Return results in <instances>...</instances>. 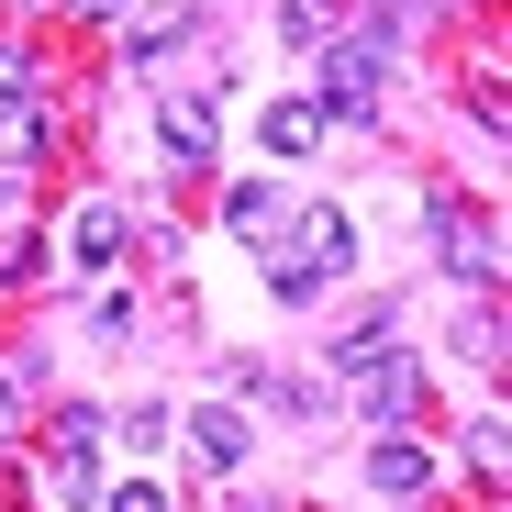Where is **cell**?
<instances>
[{
	"mask_svg": "<svg viewBox=\"0 0 512 512\" xmlns=\"http://www.w3.org/2000/svg\"><path fill=\"white\" fill-rule=\"evenodd\" d=\"M379 90H390V45H334L323 56V123H346V134H368L379 123Z\"/></svg>",
	"mask_w": 512,
	"mask_h": 512,
	"instance_id": "6da1fadb",
	"label": "cell"
},
{
	"mask_svg": "<svg viewBox=\"0 0 512 512\" xmlns=\"http://www.w3.org/2000/svg\"><path fill=\"white\" fill-rule=\"evenodd\" d=\"M279 256H290V268H312V279H346V268H357V223L334 212V201H301Z\"/></svg>",
	"mask_w": 512,
	"mask_h": 512,
	"instance_id": "7a4b0ae2",
	"label": "cell"
},
{
	"mask_svg": "<svg viewBox=\"0 0 512 512\" xmlns=\"http://www.w3.org/2000/svg\"><path fill=\"white\" fill-rule=\"evenodd\" d=\"M179 446H190V468H201V479H234L256 435H245V412H234V401H201V412L179 423Z\"/></svg>",
	"mask_w": 512,
	"mask_h": 512,
	"instance_id": "3957f363",
	"label": "cell"
},
{
	"mask_svg": "<svg viewBox=\"0 0 512 512\" xmlns=\"http://www.w3.org/2000/svg\"><path fill=\"white\" fill-rule=\"evenodd\" d=\"M435 245H446V279H468V290L501 279V223H490V212H479V223H468V212H435Z\"/></svg>",
	"mask_w": 512,
	"mask_h": 512,
	"instance_id": "277c9868",
	"label": "cell"
},
{
	"mask_svg": "<svg viewBox=\"0 0 512 512\" xmlns=\"http://www.w3.org/2000/svg\"><path fill=\"white\" fill-rule=\"evenodd\" d=\"M156 134H167V156H179V167H212V156H223V123H212V90H167Z\"/></svg>",
	"mask_w": 512,
	"mask_h": 512,
	"instance_id": "5b68a950",
	"label": "cell"
},
{
	"mask_svg": "<svg viewBox=\"0 0 512 512\" xmlns=\"http://www.w3.org/2000/svg\"><path fill=\"white\" fill-rule=\"evenodd\" d=\"M412 390H423V368H412L401 346L357 368V412H368V423H401V412H412Z\"/></svg>",
	"mask_w": 512,
	"mask_h": 512,
	"instance_id": "8992f818",
	"label": "cell"
},
{
	"mask_svg": "<svg viewBox=\"0 0 512 512\" xmlns=\"http://www.w3.org/2000/svg\"><path fill=\"white\" fill-rule=\"evenodd\" d=\"M45 156H56V123H45V112H12V123H0V201H12Z\"/></svg>",
	"mask_w": 512,
	"mask_h": 512,
	"instance_id": "52a82bcc",
	"label": "cell"
},
{
	"mask_svg": "<svg viewBox=\"0 0 512 512\" xmlns=\"http://www.w3.org/2000/svg\"><path fill=\"white\" fill-rule=\"evenodd\" d=\"M123 234H134V223H123L112 201H78V223H67V256H78V268H112V256H123Z\"/></svg>",
	"mask_w": 512,
	"mask_h": 512,
	"instance_id": "ba28073f",
	"label": "cell"
},
{
	"mask_svg": "<svg viewBox=\"0 0 512 512\" xmlns=\"http://www.w3.org/2000/svg\"><path fill=\"white\" fill-rule=\"evenodd\" d=\"M223 223H234V234H279V223H290V190H279V179H234Z\"/></svg>",
	"mask_w": 512,
	"mask_h": 512,
	"instance_id": "9c48e42d",
	"label": "cell"
},
{
	"mask_svg": "<svg viewBox=\"0 0 512 512\" xmlns=\"http://www.w3.org/2000/svg\"><path fill=\"white\" fill-rule=\"evenodd\" d=\"M423 479H435V468H423V446H401V435H368V490H423Z\"/></svg>",
	"mask_w": 512,
	"mask_h": 512,
	"instance_id": "30bf717a",
	"label": "cell"
},
{
	"mask_svg": "<svg viewBox=\"0 0 512 512\" xmlns=\"http://www.w3.org/2000/svg\"><path fill=\"white\" fill-rule=\"evenodd\" d=\"M90 457H101V446H56V457H45V501H56V512H90V501H101V490H90Z\"/></svg>",
	"mask_w": 512,
	"mask_h": 512,
	"instance_id": "8fae6325",
	"label": "cell"
},
{
	"mask_svg": "<svg viewBox=\"0 0 512 512\" xmlns=\"http://www.w3.org/2000/svg\"><path fill=\"white\" fill-rule=\"evenodd\" d=\"M312 134H323V112H312V101H268V112H256V145H268V156H301Z\"/></svg>",
	"mask_w": 512,
	"mask_h": 512,
	"instance_id": "7c38bea8",
	"label": "cell"
},
{
	"mask_svg": "<svg viewBox=\"0 0 512 512\" xmlns=\"http://www.w3.org/2000/svg\"><path fill=\"white\" fill-rule=\"evenodd\" d=\"M368 357H390V301H379L368 323H346V334H334V379H357Z\"/></svg>",
	"mask_w": 512,
	"mask_h": 512,
	"instance_id": "4fadbf2b",
	"label": "cell"
},
{
	"mask_svg": "<svg viewBox=\"0 0 512 512\" xmlns=\"http://www.w3.org/2000/svg\"><path fill=\"white\" fill-rule=\"evenodd\" d=\"M34 90H45V67H34V45H0V101H12V112H34Z\"/></svg>",
	"mask_w": 512,
	"mask_h": 512,
	"instance_id": "5bb4252c",
	"label": "cell"
},
{
	"mask_svg": "<svg viewBox=\"0 0 512 512\" xmlns=\"http://www.w3.org/2000/svg\"><path fill=\"white\" fill-rule=\"evenodd\" d=\"M45 268H56V245H45V234H23V245H0V279H12V290H23V279H45Z\"/></svg>",
	"mask_w": 512,
	"mask_h": 512,
	"instance_id": "9a60e30c",
	"label": "cell"
},
{
	"mask_svg": "<svg viewBox=\"0 0 512 512\" xmlns=\"http://www.w3.org/2000/svg\"><path fill=\"white\" fill-rule=\"evenodd\" d=\"M56 446H112V423H101L90 401H67V412H56Z\"/></svg>",
	"mask_w": 512,
	"mask_h": 512,
	"instance_id": "2e32d148",
	"label": "cell"
},
{
	"mask_svg": "<svg viewBox=\"0 0 512 512\" xmlns=\"http://www.w3.org/2000/svg\"><path fill=\"white\" fill-rule=\"evenodd\" d=\"M167 435H179V423H167V401H134V412H123V446H167Z\"/></svg>",
	"mask_w": 512,
	"mask_h": 512,
	"instance_id": "e0dca14e",
	"label": "cell"
},
{
	"mask_svg": "<svg viewBox=\"0 0 512 512\" xmlns=\"http://www.w3.org/2000/svg\"><path fill=\"white\" fill-rule=\"evenodd\" d=\"M323 23H334V0H290V12H279L290 45H323Z\"/></svg>",
	"mask_w": 512,
	"mask_h": 512,
	"instance_id": "ac0fdd59",
	"label": "cell"
},
{
	"mask_svg": "<svg viewBox=\"0 0 512 512\" xmlns=\"http://www.w3.org/2000/svg\"><path fill=\"white\" fill-rule=\"evenodd\" d=\"M468 468H479V479H501V412H479V423H468Z\"/></svg>",
	"mask_w": 512,
	"mask_h": 512,
	"instance_id": "d6986e66",
	"label": "cell"
},
{
	"mask_svg": "<svg viewBox=\"0 0 512 512\" xmlns=\"http://www.w3.org/2000/svg\"><path fill=\"white\" fill-rule=\"evenodd\" d=\"M90 334H101V346H123V334H134V301H123V290H101V301H90Z\"/></svg>",
	"mask_w": 512,
	"mask_h": 512,
	"instance_id": "ffe728a7",
	"label": "cell"
},
{
	"mask_svg": "<svg viewBox=\"0 0 512 512\" xmlns=\"http://www.w3.org/2000/svg\"><path fill=\"white\" fill-rule=\"evenodd\" d=\"M90 512H167V490H156V479H123V490H112V501H90Z\"/></svg>",
	"mask_w": 512,
	"mask_h": 512,
	"instance_id": "44dd1931",
	"label": "cell"
},
{
	"mask_svg": "<svg viewBox=\"0 0 512 512\" xmlns=\"http://www.w3.org/2000/svg\"><path fill=\"white\" fill-rule=\"evenodd\" d=\"M67 12H90V23H123V12H134V0H67Z\"/></svg>",
	"mask_w": 512,
	"mask_h": 512,
	"instance_id": "7402d4cb",
	"label": "cell"
},
{
	"mask_svg": "<svg viewBox=\"0 0 512 512\" xmlns=\"http://www.w3.org/2000/svg\"><path fill=\"white\" fill-rule=\"evenodd\" d=\"M12 401H23V390H12V379H0V435H12Z\"/></svg>",
	"mask_w": 512,
	"mask_h": 512,
	"instance_id": "603a6c76",
	"label": "cell"
},
{
	"mask_svg": "<svg viewBox=\"0 0 512 512\" xmlns=\"http://www.w3.org/2000/svg\"><path fill=\"white\" fill-rule=\"evenodd\" d=\"M245 512H279V501H245Z\"/></svg>",
	"mask_w": 512,
	"mask_h": 512,
	"instance_id": "cb8c5ba5",
	"label": "cell"
}]
</instances>
